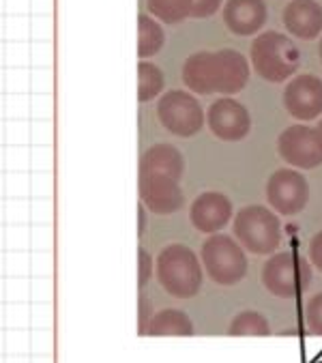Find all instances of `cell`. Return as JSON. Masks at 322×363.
Wrapping results in <instances>:
<instances>
[{
    "mask_svg": "<svg viewBox=\"0 0 322 363\" xmlns=\"http://www.w3.org/2000/svg\"><path fill=\"white\" fill-rule=\"evenodd\" d=\"M250 58L256 74L273 84H282L301 67V52L290 37L277 30L262 33L254 39L250 48Z\"/></svg>",
    "mask_w": 322,
    "mask_h": 363,
    "instance_id": "obj_2",
    "label": "cell"
},
{
    "mask_svg": "<svg viewBox=\"0 0 322 363\" xmlns=\"http://www.w3.org/2000/svg\"><path fill=\"white\" fill-rule=\"evenodd\" d=\"M221 7V0H191V18L204 20L217 13Z\"/></svg>",
    "mask_w": 322,
    "mask_h": 363,
    "instance_id": "obj_24",
    "label": "cell"
},
{
    "mask_svg": "<svg viewBox=\"0 0 322 363\" xmlns=\"http://www.w3.org/2000/svg\"><path fill=\"white\" fill-rule=\"evenodd\" d=\"M200 258L209 277L219 286H234L248 273L245 247L230 235H211L202 243Z\"/></svg>",
    "mask_w": 322,
    "mask_h": 363,
    "instance_id": "obj_4",
    "label": "cell"
},
{
    "mask_svg": "<svg viewBox=\"0 0 322 363\" xmlns=\"http://www.w3.org/2000/svg\"><path fill=\"white\" fill-rule=\"evenodd\" d=\"M282 22L296 39H318L322 33V7L316 0H292L282 13Z\"/></svg>",
    "mask_w": 322,
    "mask_h": 363,
    "instance_id": "obj_15",
    "label": "cell"
},
{
    "mask_svg": "<svg viewBox=\"0 0 322 363\" xmlns=\"http://www.w3.org/2000/svg\"><path fill=\"white\" fill-rule=\"evenodd\" d=\"M140 170H155V172H168L179 179L185 174V157L183 153L166 142H157L148 147L140 160Z\"/></svg>",
    "mask_w": 322,
    "mask_h": 363,
    "instance_id": "obj_17",
    "label": "cell"
},
{
    "mask_svg": "<svg viewBox=\"0 0 322 363\" xmlns=\"http://www.w3.org/2000/svg\"><path fill=\"white\" fill-rule=\"evenodd\" d=\"M232 213H234V206L226 194L204 191L191 202L189 220L198 233L215 235L221 228H226V224L232 220Z\"/></svg>",
    "mask_w": 322,
    "mask_h": 363,
    "instance_id": "obj_12",
    "label": "cell"
},
{
    "mask_svg": "<svg viewBox=\"0 0 322 363\" xmlns=\"http://www.w3.org/2000/svg\"><path fill=\"white\" fill-rule=\"evenodd\" d=\"M284 108L301 123L313 121L322 114V80L311 74L294 76L284 91Z\"/></svg>",
    "mask_w": 322,
    "mask_h": 363,
    "instance_id": "obj_11",
    "label": "cell"
},
{
    "mask_svg": "<svg viewBox=\"0 0 322 363\" xmlns=\"http://www.w3.org/2000/svg\"><path fill=\"white\" fill-rule=\"evenodd\" d=\"M166 89V76L155 62L140 60L138 62V101L148 104L157 97L164 95Z\"/></svg>",
    "mask_w": 322,
    "mask_h": 363,
    "instance_id": "obj_20",
    "label": "cell"
},
{
    "mask_svg": "<svg viewBox=\"0 0 322 363\" xmlns=\"http://www.w3.org/2000/svg\"><path fill=\"white\" fill-rule=\"evenodd\" d=\"M309 262L322 273V230L320 233H316L313 237H311V241H309Z\"/></svg>",
    "mask_w": 322,
    "mask_h": 363,
    "instance_id": "obj_26",
    "label": "cell"
},
{
    "mask_svg": "<svg viewBox=\"0 0 322 363\" xmlns=\"http://www.w3.org/2000/svg\"><path fill=\"white\" fill-rule=\"evenodd\" d=\"M305 327L309 335H322V293H316L305 303Z\"/></svg>",
    "mask_w": 322,
    "mask_h": 363,
    "instance_id": "obj_23",
    "label": "cell"
},
{
    "mask_svg": "<svg viewBox=\"0 0 322 363\" xmlns=\"http://www.w3.org/2000/svg\"><path fill=\"white\" fill-rule=\"evenodd\" d=\"M234 239L250 254H275L282 243V222L277 213L262 204L240 208L234 217Z\"/></svg>",
    "mask_w": 322,
    "mask_h": 363,
    "instance_id": "obj_3",
    "label": "cell"
},
{
    "mask_svg": "<svg viewBox=\"0 0 322 363\" xmlns=\"http://www.w3.org/2000/svg\"><path fill=\"white\" fill-rule=\"evenodd\" d=\"M279 157L299 170H313L322 166V140L316 127L303 123L286 127L277 138Z\"/></svg>",
    "mask_w": 322,
    "mask_h": 363,
    "instance_id": "obj_8",
    "label": "cell"
},
{
    "mask_svg": "<svg viewBox=\"0 0 322 363\" xmlns=\"http://www.w3.org/2000/svg\"><path fill=\"white\" fill-rule=\"evenodd\" d=\"M318 56H320V60H322V37H320V43H318Z\"/></svg>",
    "mask_w": 322,
    "mask_h": 363,
    "instance_id": "obj_30",
    "label": "cell"
},
{
    "mask_svg": "<svg viewBox=\"0 0 322 363\" xmlns=\"http://www.w3.org/2000/svg\"><path fill=\"white\" fill-rule=\"evenodd\" d=\"M260 279L271 295L290 299L309 288L311 264L294 252H277L262 264Z\"/></svg>",
    "mask_w": 322,
    "mask_h": 363,
    "instance_id": "obj_5",
    "label": "cell"
},
{
    "mask_svg": "<svg viewBox=\"0 0 322 363\" xmlns=\"http://www.w3.org/2000/svg\"><path fill=\"white\" fill-rule=\"evenodd\" d=\"M316 129H318V133H320V140H322V118H320V123L316 125Z\"/></svg>",
    "mask_w": 322,
    "mask_h": 363,
    "instance_id": "obj_29",
    "label": "cell"
},
{
    "mask_svg": "<svg viewBox=\"0 0 322 363\" xmlns=\"http://www.w3.org/2000/svg\"><path fill=\"white\" fill-rule=\"evenodd\" d=\"M166 43L164 28H161L157 18H150L146 13L138 16V56L140 58H152Z\"/></svg>",
    "mask_w": 322,
    "mask_h": 363,
    "instance_id": "obj_19",
    "label": "cell"
},
{
    "mask_svg": "<svg viewBox=\"0 0 322 363\" xmlns=\"http://www.w3.org/2000/svg\"><path fill=\"white\" fill-rule=\"evenodd\" d=\"M148 13L164 24H181L191 18V0H146Z\"/></svg>",
    "mask_w": 322,
    "mask_h": 363,
    "instance_id": "obj_22",
    "label": "cell"
},
{
    "mask_svg": "<svg viewBox=\"0 0 322 363\" xmlns=\"http://www.w3.org/2000/svg\"><path fill=\"white\" fill-rule=\"evenodd\" d=\"M152 267H155V262H152L150 254L144 247H140V252H138V286L140 288H144L146 281L150 279Z\"/></svg>",
    "mask_w": 322,
    "mask_h": 363,
    "instance_id": "obj_25",
    "label": "cell"
},
{
    "mask_svg": "<svg viewBox=\"0 0 322 363\" xmlns=\"http://www.w3.org/2000/svg\"><path fill=\"white\" fill-rule=\"evenodd\" d=\"M206 123L211 133L221 142H238L252 129V116L248 108L230 95L219 97L206 110Z\"/></svg>",
    "mask_w": 322,
    "mask_h": 363,
    "instance_id": "obj_10",
    "label": "cell"
},
{
    "mask_svg": "<svg viewBox=\"0 0 322 363\" xmlns=\"http://www.w3.org/2000/svg\"><path fill=\"white\" fill-rule=\"evenodd\" d=\"M269 20L265 0H226L223 22L230 33L238 37H250L258 33Z\"/></svg>",
    "mask_w": 322,
    "mask_h": 363,
    "instance_id": "obj_13",
    "label": "cell"
},
{
    "mask_svg": "<svg viewBox=\"0 0 322 363\" xmlns=\"http://www.w3.org/2000/svg\"><path fill=\"white\" fill-rule=\"evenodd\" d=\"M138 191L140 202L157 215H172L185 202L181 179L168 172L138 170Z\"/></svg>",
    "mask_w": 322,
    "mask_h": 363,
    "instance_id": "obj_7",
    "label": "cell"
},
{
    "mask_svg": "<svg viewBox=\"0 0 322 363\" xmlns=\"http://www.w3.org/2000/svg\"><path fill=\"white\" fill-rule=\"evenodd\" d=\"M267 194V202L269 206L279 213V215H296L301 213L307 202H309V185L307 179L294 170V168H282L275 170L265 187Z\"/></svg>",
    "mask_w": 322,
    "mask_h": 363,
    "instance_id": "obj_9",
    "label": "cell"
},
{
    "mask_svg": "<svg viewBox=\"0 0 322 363\" xmlns=\"http://www.w3.org/2000/svg\"><path fill=\"white\" fill-rule=\"evenodd\" d=\"M146 335H152V337H166V335L168 337H172V335L187 337V335H194V323L183 310L168 308V310H161V312L152 314Z\"/></svg>",
    "mask_w": 322,
    "mask_h": 363,
    "instance_id": "obj_18",
    "label": "cell"
},
{
    "mask_svg": "<svg viewBox=\"0 0 322 363\" xmlns=\"http://www.w3.org/2000/svg\"><path fill=\"white\" fill-rule=\"evenodd\" d=\"M144 228H146V206L140 202V206H138V235H144Z\"/></svg>",
    "mask_w": 322,
    "mask_h": 363,
    "instance_id": "obj_28",
    "label": "cell"
},
{
    "mask_svg": "<svg viewBox=\"0 0 322 363\" xmlns=\"http://www.w3.org/2000/svg\"><path fill=\"white\" fill-rule=\"evenodd\" d=\"M217 93L221 95H236L245 89L250 80V60L236 50H219L217 52Z\"/></svg>",
    "mask_w": 322,
    "mask_h": 363,
    "instance_id": "obj_16",
    "label": "cell"
},
{
    "mask_svg": "<svg viewBox=\"0 0 322 363\" xmlns=\"http://www.w3.org/2000/svg\"><path fill=\"white\" fill-rule=\"evenodd\" d=\"M202 269L204 267L200 264L196 252L181 243L164 247L155 260L157 281L177 299H191L200 293L204 284Z\"/></svg>",
    "mask_w": 322,
    "mask_h": 363,
    "instance_id": "obj_1",
    "label": "cell"
},
{
    "mask_svg": "<svg viewBox=\"0 0 322 363\" xmlns=\"http://www.w3.org/2000/svg\"><path fill=\"white\" fill-rule=\"evenodd\" d=\"M150 318H152V314H150V303H146V299L140 297V335H146Z\"/></svg>",
    "mask_w": 322,
    "mask_h": 363,
    "instance_id": "obj_27",
    "label": "cell"
},
{
    "mask_svg": "<svg viewBox=\"0 0 322 363\" xmlns=\"http://www.w3.org/2000/svg\"><path fill=\"white\" fill-rule=\"evenodd\" d=\"M157 118L161 127H166L170 133L179 138H191L204 127V108L194 93L168 91L159 97Z\"/></svg>",
    "mask_w": 322,
    "mask_h": 363,
    "instance_id": "obj_6",
    "label": "cell"
},
{
    "mask_svg": "<svg viewBox=\"0 0 322 363\" xmlns=\"http://www.w3.org/2000/svg\"><path fill=\"white\" fill-rule=\"evenodd\" d=\"M183 82L185 86L196 95H213L217 93V78H219V67H217V52H196L187 56L183 62Z\"/></svg>",
    "mask_w": 322,
    "mask_h": 363,
    "instance_id": "obj_14",
    "label": "cell"
},
{
    "mask_svg": "<svg viewBox=\"0 0 322 363\" xmlns=\"http://www.w3.org/2000/svg\"><path fill=\"white\" fill-rule=\"evenodd\" d=\"M228 335H232V337H248V335L265 337V335H271V325L260 312L245 310L234 316V320L228 327Z\"/></svg>",
    "mask_w": 322,
    "mask_h": 363,
    "instance_id": "obj_21",
    "label": "cell"
}]
</instances>
